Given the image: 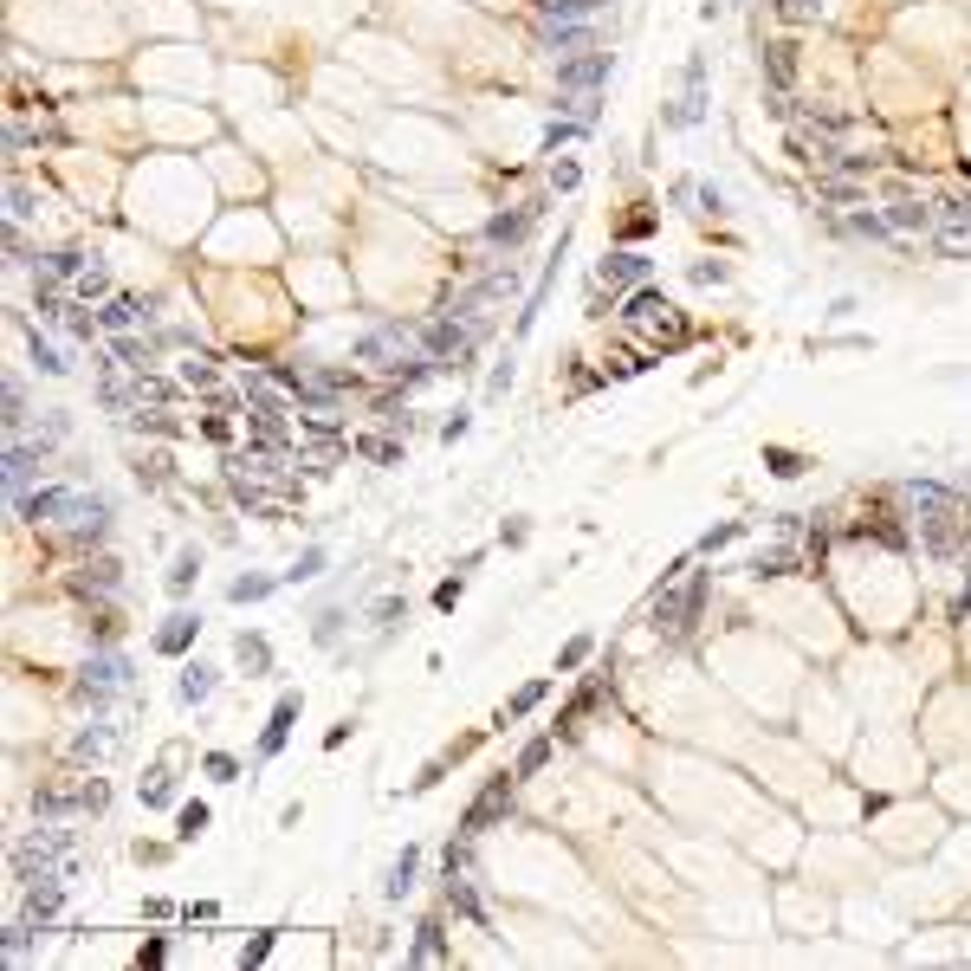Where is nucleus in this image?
Instances as JSON below:
<instances>
[{"mask_svg": "<svg viewBox=\"0 0 971 971\" xmlns=\"http://www.w3.org/2000/svg\"><path fill=\"white\" fill-rule=\"evenodd\" d=\"M20 512L33 525H72V544H98L104 525H111V505L98 492H78V486H46V492H26Z\"/></svg>", "mask_w": 971, "mask_h": 971, "instance_id": "f257e3e1", "label": "nucleus"}, {"mask_svg": "<svg viewBox=\"0 0 971 971\" xmlns=\"http://www.w3.org/2000/svg\"><path fill=\"white\" fill-rule=\"evenodd\" d=\"M72 874V829H33V836L13 842V881H65Z\"/></svg>", "mask_w": 971, "mask_h": 971, "instance_id": "f03ea898", "label": "nucleus"}, {"mask_svg": "<svg viewBox=\"0 0 971 971\" xmlns=\"http://www.w3.org/2000/svg\"><path fill=\"white\" fill-rule=\"evenodd\" d=\"M700 603H706V570H687L680 583H667V590L654 596V635L680 641L693 628V615H700Z\"/></svg>", "mask_w": 971, "mask_h": 971, "instance_id": "7ed1b4c3", "label": "nucleus"}, {"mask_svg": "<svg viewBox=\"0 0 971 971\" xmlns=\"http://www.w3.org/2000/svg\"><path fill=\"white\" fill-rule=\"evenodd\" d=\"M130 687H136V674H130L123 654H91L85 674H78V700H85L91 713H104V706H111L117 693H130Z\"/></svg>", "mask_w": 971, "mask_h": 971, "instance_id": "20e7f679", "label": "nucleus"}, {"mask_svg": "<svg viewBox=\"0 0 971 971\" xmlns=\"http://www.w3.org/2000/svg\"><path fill=\"white\" fill-rule=\"evenodd\" d=\"M622 318H628V324H635V331H648V337H661V344H667V350H680V344H687V318H680V311H674V305H667V298H661V292H648V285H641V292H635V298H628V311H622Z\"/></svg>", "mask_w": 971, "mask_h": 971, "instance_id": "39448f33", "label": "nucleus"}, {"mask_svg": "<svg viewBox=\"0 0 971 971\" xmlns=\"http://www.w3.org/2000/svg\"><path fill=\"white\" fill-rule=\"evenodd\" d=\"M421 350H428V363H454L460 369V357L473 350V324H460V311L454 318H434V324H421Z\"/></svg>", "mask_w": 971, "mask_h": 971, "instance_id": "423d86ee", "label": "nucleus"}, {"mask_svg": "<svg viewBox=\"0 0 971 971\" xmlns=\"http://www.w3.org/2000/svg\"><path fill=\"white\" fill-rule=\"evenodd\" d=\"M512 784L518 777H492V784L480 790V797L467 803V816H460V842H473V836H486L492 823H499L505 810H512Z\"/></svg>", "mask_w": 971, "mask_h": 971, "instance_id": "0eeeda50", "label": "nucleus"}, {"mask_svg": "<svg viewBox=\"0 0 971 971\" xmlns=\"http://www.w3.org/2000/svg\"><path fill=\"white\" fill-rule=\"evenodd\" d=\"M603 78H609V52H570V59H557V85H564V91H577V98H583V91H590V85H603Z\"/></svg>", "mask_w": 971, "mask_h": 971, "instance_id": "6e6552de", "label": "nucleus"}, {"mask_svg": "<svg viewBox=\"0 0 971 971\" xmlns=\"http://www.w3.org/2000/svg\"><path fill=\"white\" fill-rule=\"evenodd\" d=\"M933 246H939L946 259H971V214H965V208H952V201H939Z\"/></svg>", "mask_w": 971, "mask_h": 971, "instance_id": "1a4fd4ad", "label": "nucleus"}, {"mask_svg": "<svg viewBox=\"0 0 971 971\" xmlns=\"http://www.w3.org/2000/svg\"><path fill=\"white\" fill-rule=\"evenodd\" d=\"M292 719H298V693H279V706H272L266 732H259V764H272L285 751V738H292Z\"/></svg>", "mask_w": 971, "mask_h": 971, "instance_id": "9d476101", "label": "nucleus"}, {"mask_svg": "<svg viewBox=\"0 0 971 971\" xmlns=\"http://www.w3.org/2000/svg\"><path fill=\"white\" fill-rule=\"evenodd\" d=\"M641 279H648V253H635V246H622V253H609L596 266V285H609V292L615 285H641Z\"/></svg>", "mask_w": 971, "mask_h": 971, "instance_id": "9b49d317", "label": "nucleus"}, {"mask_svg": "<svg viewBox=\"0 0 971 971\" xmlns=\"http://www.w3.org/2000/svg\"><path fill=\"white\" fill-rule=\"evenodd\" d=\"M408 344H421V331H408V324H376V331L357 344V357L382 363V357H395V350H408Z\"/></svg>", "mask_w": 971, "mask_h": 971, "instance_id": "f8f14e48", "label": "nucleus"}, {"mask_svg": "<svg viewBox=\"0 0 971 971\" xmlns=\"http://www.w3.org/2000/svg\"><path fill=\"white\" fill-rule=\"evenodd\" d=\"M98 324L111 337H123V331H136V324H149V305H143V298H130V292H111V298H104V311H98Z\"/></svg>", "mask_w": 971, "mask_h": 971, "instance_id": "ddd939ff", "label": "nucleus"}, {"mask_svg": "<svg viewBox=\"0 0 971 971\" xmlns=\"http://www.w3.org/2000/svg\"><path fill=\"white\" fill-rule=\"evenodd\" d=\"M195 635H201L195 615H169V622L156 628V654H188V648H195Z\"/></svg>", "mask_w": 971, "mask_h": 971, "instance_id": "4468645a", "label": "nucleus"}, {"mask_svg": "<svg viewBox=\"0 0 971 971\" xmlns=\"http://www.w3.org/2000/svg\"><path fill=\"white\" fill-rule=\"evenodd\" d=\"M764 78H771V91H790V78H797V46L790 39L764 46Z\"/></svg>", "mask_w": 971, "mask_h": 971, "instance_id": "2eb2a0df", "label": "nucleus"}, {"mask_svg": "<svg viewBox=\"0 0 971 971\" xmlns=\"http://www.w3.org/2000/svg\"><path fill=\"white\" fill-rule=\"evenodd\" d=\"M208 693H214V667L208 661H188L182 680H175V700H182V706H201Z\"/></svg>", "mask_w": 971, "mask_h": 971, "instance_id": "dca6fc26", "label": "nucleus"}, {"mask_svg": "<svg viewBox=\"0 0 971 971\" xmlns=\"http://www.w3.org/2000/svg\"><path fill=\"white\" fill-rule=\"evenodd\" d=\"M59 900H65V881H33V887H26V920L46 926L52 913H59Z\"/></svg>", "mask_w": 971, "mask_h": 971, "instance_id": "f3484780", "label": "nucleus"}, {"mask_svg": "<svg viewBox=\"0 0 971 971\" xmlns=\"http://www.w3.org/2000/svg\"><path fill=\"white\" fill-rule=\"evenodd\" d=\"M745 570H751V577H784V570H797V551H790V544H771V551H751L745 557Z\"/></svg>", "mask_w": 971, "mask_h": 971, "instance_id": "a211bd4d", "label": "nucleus"}, {"mask_svg": "<svg viewBox=\"0 0 971 971\" xmlns=\"http://www.w3.org/2000/svg\"><path fill=\"white\" fill-rule=\"evenodd\" d=\"M531 214H538V208H518V214H492V221H486V240H492V246H518V240H525V227H531Z\"/></svg>", "mask_w": 971, "mask_h": 971, "instance_id": "6ab92c4d", "label": "nucleus"}, {"mask_svg": "<svg viewBox=\"0 0 971 971\" xmlns=\"http://www.w3.org/2000/svg\"><path fill=\"white\" fill-rule=\"evenodd\" d=\"M234 661L246 667V680L272 674V648H266V635H240V641H234Z\"/></svg>", "mask_w": 971, "mask_h": 971, "instance_id": "aec40b11", "label": "nucleus"}, {"mask_svg": "<svg viewBox=\"0 0 971 971\" xmlns=\"http://www.w3.org/2000/svg\"><path fill=\"white\" fill-rule=\"evenodd\" d=\"M939 221V208H920V201H894V208H887V227H894V234H920V227H933Z\"/></svg>", "mask_w": 971, "mask_h": 971, "instance_id": "412c9836", "label": "nucleus"}, {"mask_svg": "<svg viewBox=\"0 0 971 971\" xmlns=\"http://www.w3.org/2000/svg\"><path fill=\"white\" fill-rule=\"evenodd\" d=\"M415 868H421V849H402V855L389 861V881H382V894H389V900H402L408 887H415Z\"/></svg>", "mask_w": 971, "mask_h": 971, "instance_id": "4be33fe9", "label": "nucleus"}, {"mask_svg": "<svg viewBox=\"0 0 971 971\" xmlns=\"http://www.w3.org/2000/svg\"><path fill=\"white\" fill-rule=\"evenodd\" d=\"M85 266H91V259L78 253V246H59V253H46V259H39V279H78Z\"/></svg>", "mask_w": 971, "mask_h": 971, "instance_id": "5701e85b", "label": "nucleus"}, {"mask_svg": "<svg viewBox=\"0 0 971 971\" xmlns=\"http://www.w3.org/2000/svg\"><path fill=\"white\" fill-rule=\"evenodd\" d=\"M447 926L441 920H421V939H415V952H408V959H415V965H441L447 959Z\"/></svg>", "mask_w": 971, "mask_h": 971, "instance_id": "b1692460", "label": "nucleus"}, {"mask_svg": "<svg viewBox=\"0 0 971 971\" xmlns=\"http://www.w3.org/2000/svg\"><path fill=\"white\" fill-rule=\"evenodd\" d=\"M117 564H111V557H98V564H85V570H78V577H72V590L78 596H91V590H117Z\"/></svg>", "mask_w": 971, "mask_h": 971, "instance_id": "393cba45", "label": "nucleus"}, {"mask_svg": "<svg viewBox=\"0 0 971 971\" xmlns=\"http://www.w3.org/2000/svg\"><path fill=\"white\" fill-rule=\"evenodd\" d=\"M551 745H557V732L551 738H531L525 751H518V764H512V777H538L544 764H551Z\"/></svg>", "mask_w": 971, "mask_h": 971, "instance_id": "a878e982", "label": "nucleus"}, {"mask_svg": "<svg viewBox=\"0 0 971 971\" xmlns=\"http://www.w3.org/2000/svg\"><path fill=\"white\" fill-rule=\"evenodd\" d=\"M544 693H551V680H531V687H518V693H512V700H505V713H499V726H505V719H525V713H531V706H538V700H544Z\"/></svg>", "mask_w": 971, "mask_h": 971, "instance_id": "bb28decb", "label": "nucleus"}, {"mask_svg": "<svg viewBox=\"0 0 971 971\" xmlns=\"http://www.w3.org/2000/svg\"><path fill=\"white\" fill-rule=\"evenodd\" d=\"M104 751H111V732H104V726H91V732L72 738V758H78V764H98Z\"/></svg>", "mask_w": 971, "mask_h": 971, "instance_id": "cd10ccee", "label": "nucleus"}, {"mask_svg": "<svg viewBox=\"0 0 971 971\" xmlns=\"http://www.w3.org/2000/svg\"><path fill=\"white\" fill-rule=\"evenodd\" d=\"M72 298H78V305H91V298H111V279H104L98 266H85V272L72 279Z\"/></svg>", "mask_w": 971, "mask_h": 971, "instance_id": "c85d7f7f", "label": "nucleus"}, {"mask_svg": "<svg viewBox=\"0 0 971 971\" xmlns=\"http://www.w3.org/2000/svg\"><path fill=\"white\" fill-rule=\"evenodd\" d=\"M143 803H149V810H169V803H175V777L162 771V764L149 771V784H143Z\"/></svg>", "mask_w": 971, "mask_h": 971, "instance_id": "c756f323", "label": "nucleus"}, {"mask_svg": "<svg viewBox=\"0 0 971 971\" xmlns=\"http://www.w3.org/2000/svg\"><path fill=\"white\" fill-rule=\"evenodd\" d=\"M272 946H279V933H253V939H246V946H240V971L266 965V959H272Z\"/></svg>", "mask_w": 971, "mask_h": 971, "instance_id": "7c9ffc66", "label": "nucleus"}, {"mask_svg": "<svg viewBox=\"0 0 971 971\" xmlns=\"http://www.w3.org/2000/svg\"><path fill=\"white\" fill-rule=\"evenodd\" d=\"M78 803H85V816H104V803H111V784H104V777H85V784H78Z\"/></svg>", "mask_w": 971, "mask_h": 971, "instance_id": "2f4dec72", "label": "nucleus"}, {"mask_svg": "<svg viewBox=\"0 0 971 971\" xmlns=\"http://www.w3.org/2000/svg\"><path fill=\"white\" fill-rule=\"evenodd\" d=\"M117 357H123V363H130V369H136V376H143V369H149V363H156V350H149V344H136V337H130V331H123V337H117Z\"/></svg>", "mask_w": 971, "mask_h": 971, "instance_id": "473e14b6", "label": "nucleus"}, {"mask_svg": "<svg viewBox=\"0 0 971 971\" xmlns=\"http://www.w3.org/2000/svg\"><path fill=\"white\" fill-rule=\"evenodd\" d=\"M201 829H208V803H188V810L175 816V836H182V842H195Z\"/></svg>", "mask_w": 971, "mask_h": 971, "instance_id": "72a5a7b5", "label": "nucleus"}, {"mask_svg": "<svg viewBox=\"0 0 971 971\" xmlns=\"http://www.w3.org/2000/svg\"><path fill=\"white\" fill-rule=\"evenodd\" d=\"M26 933H33V920H13V926H7V959H13V965L33 959V939H26Z\"/></svg>", "mask_w": 971, "mask_h": 971, "instance_id": "f704fd0d", "label": "nucleus"}, {"mask_svg": "<svg viewBox=\"0 0 971 971\" xmlns=\"http://www.w3.org/2000/svg\"><path fill=\"white\" fill-rule=\"evenodd\" d=\"M195 577H201V557H195V551H182V557H175V570H169V590L182 596V590H188Z\"/></svg>", "mask_w": 971, "mask_h": 971, "instance_id": "c9c22d12", "label": "nucleus"}, {"mask_svg": "<svg viewBox=\"0 0 971 971\" xmlns=\"http://www.w3.org/2000/svg\"><path fill=\"white\" fill-rule=\"evenodd\" d=\"M33 363L46 369V376H65V369H72V363H65V357H59V350H52V344H46L39 331H33Z\"/></svg>", "mask_w": 971, "mask_h": 971, "instance_id": "e433bc0d", "label": "nucleus"}, {"mask_svg": "<svg viewBox=\"0 0 971 971\" xmlns=\"http://www.w3.org/2000/svg\"><path fill=\"white\" fill-rule=\"evenodd\" d=\"M234 603H259V596H272V577H234Z\"/></svg>", "mask_w": 971, "mask_h": 971, "instance_id": "4c0bfd02", "label": "nucleus"}, {"mask_svg": "<svg viewBox=\"0 0 971 971\" xmlns=\"http://www.w3.org/2000/svg\"><path fill=\"white\" fill-rule=\"evenodd\" d=\"M590 648H596V641H590V635H577V641H564V654H557V674H570V667H583V661H590Z\"/></svg>", "mask_w": 971, "mask_h": 971, "instance_id": "58836bf2", "label": "nucleus"}, {"mask_svg": "<svg viewBox=\"0 0 971 971\" xmlns=\"http://www.w3.org/2000/svg\"><path fill=\"white\" fill-rule=\"evenodd\" d=\"M201 771H208V777H221V784H234V777H240V764L227 758V751H208V758H201Z\"/></svg>", "mask_w": 971, "mask_h": 971, "instance_id": "ea45409f", "label": "nucleus"}, {"mask_svg": "<svg viewBox=\"0 0 971 971\" xmlns=\"http://www.w3.org/2000/svg\"><path fill=\"white\" fill-rule=\"evenodd\" d=\"M318 570H324V551H318V544H311V551L298 557V564L285 570V577H292V583H311V577H318Z\"/></svg>", "mask_w": 971, "mask_h": 971, "instance_id": "a19ab883", "label": "nucleus"}, {"mask_svg": "<svg viewBox=\"0 0 971 971\" xmlns=\"http://www.w3.org/2000/svg\"><path fill=\"white\" fill-rule=\"evenodd\" d=\"M849 234H868V240H887L894 227L881 221V214H849Z\"/></svg>", "mask_w": 971, "mask_h": 971, "instance_id": "79ce46f5", "label": "nucleus"}, {"mask_svg": "<svg viewBox=\"0 0 971 971\" xmlns=\"http://www.w3.org/2000/svg\"><path fill=\"white\" fill-rule=\"evenodd\" d=\"M59 324H65L72 337H85V344H91V331H98V318H85L78 305H65V311H59Z\"/></svg>", "mask_w": 971, "mask_h": 971, "instance_id": "37998d69", "label": "nucleus"}, {"mask_svg": "<svg viewBox=\"0 0 971 971\" xmlns=\"http://www.w3.org/2000/svg\"><path fill=\"white\" fill-rule=\"evenodd\" d=\"M182 382H188V389H214V369H208V357H188V363H182Z\"/></svg>", "mask_w": 971, "mask_h": 971, "instance_id": "c03bdc74", "label": "nucleus"}, {"mask_svg": "<svg viewBox=\"0 0 971 971\" xmlns=\"http://www.w3.org/2000/svg\"><path fill=\"white\" fill-rule=\"evenodd\" d=\"M7 201H13V221H26V214H33V188H26V182H13Z\"/></svg>", "mask_w": 971, "mask_h": 971, "instance_id": "a18cd8bd", "label": "nucleus"}, {"mask_svg": "<svg viewBox=\"0 0 971 971\" xmlns=\"http://www.w3.org/2000/svg\"><path fill=\"white\" fill-rule=\"evenodd\" d=\"M738 531H745V525H738V518H732V525H719V531H706V538H700V551H719V544H732Z\"/></svg>", "mask_w": 971, "mask_h": 971, "instance_id": "49530a36", "label": "nucleus"}, {"mask_svg": "<svg viewBox=\"0 0 971 971\" xmlns=\"http://www.w3.org/2000/svg\"><path fill=\"white\" fill-rule=\"evenodd\" d=\"M201 434H208V441H234V421H227V415H208V421H201Z\"/></svg>", "mask_w": 971, "mask_h": 971, "instance_id": "de8ad7c7", "label": "nucleus"}, {"mask_svg": "<svg viewBox=\"0 0 971 971\" xmlns=\"http://www.w3.org/2000/svg\"><path fill=\"white\" fill-rule=\"evenodd\" d=\"M169 959V939H143V952H136V965H162Z\"/></svg>", "mask_w": 971, "mask_h": 971, "instance_id": "09e8293b", "label": "nucleus"}, {"mask_svg": "<svg viewBox=\"0 0 971 971\" xmlns=\"http://www.w3.org/2000/svg\"><path fill=\"white\" fill-rule=\"evenodd\" d=\"M764 460H771V473H784V480H790V473H797V454H790V447H771V454H764Z\"/></svg>", "mask_w": 971, "mask_h": 971, "instance_id": "8fccbe9b", "label": "nucleus"}, {"mask_svg": "<svg viewBox=\"0 0 971 971\" xmlns=\"http://www.w3.org/2000/svg\"><path fill=\"white\" fill-rule=\"evenodd\" d=\"M777 7H784L790 20H816V7H823V0H777Z\"/></svg>", "mask_w": 971, "mask_h": 971, "instance_id": "3c124183", "label": "nucleus"}, {"mask_svg": "<svg viewBox=\"0 0 971 971\" xmlns=\"http://www.w3.org/2000/svg\"><path fill=\"white\" fill-rule=\"evenodd\" d=\"M583 123H551V130H544V149H557V143H570V136H577Z\"/></svg>", "mask_w": 971, "mask_h": 971, "instance_id": "603ef678", "label": "nucleus"}, {"mask_svg": "<svg viewBox=\"0 0 971 971\" xmlns=\"http://www.w3.org/2000/svg\"><path fill=\"white\" fill-rule=\"evenodd\" d=\"M551 188H564V195H570V188H577V162H557V169H551Z\"/></svg>", "mask_w": 971, "mask_h": 971, "instance_id": "864d4df0", "label": "nucleus"}, {"mask_svg": "<svg viewBox=\"0 0 971 971\" xmlns=\"http://www.w3.org/2000/svg\"><path fill=\"white\" fill-rule=\"evenodd\" d=\"M454 603H460V577H447L441 590H434V609H454Z\"/></svg>", "mask_w": 971, "mask_h": 971, "instance_id": "5fc2aeb1", "label": "nucleus"}, {"mask_svg": "<svg viewBox=\"0 0 971 971\" xmlns=\"http://www.w3.org/2000/svg\"><path fill=\"white\" fill-rule=\"evenodd\" d=\"M136 421H143V428H156V434H175V421L162 415V408H149V415H136Z\"/></svg>", "mask_w": 971, "mask_h": 971, "instance_id": "6e6d98bb", "label": "nucleus"}, {"mask_svg": "<svg viewBox=\"0 0 971 971\" xmlns=\"http://www.w3.org/2000/svg\"><path fill=\"white\" fill-rule=\"evenodd\" d=\"M363 454H369V460H395L402 447H395V441H363Z\"/></svg>", "mask_w": 971, "mask_h": 971, "instance_id": "4d7b16f0", "label": "nucleus"}]
</instances>
